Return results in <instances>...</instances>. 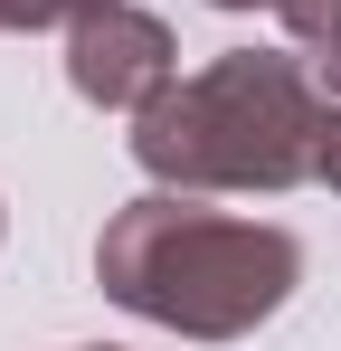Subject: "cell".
<instances>
[{
  "mask_svg": "<svg viewBox=\"0 0 341 351\" xmlns=\"http://www.w3.org/2000/svg\"><path fill=\"white\" fill-rule=\"evenodd\" d=\"M323 76L294 48H227L170 76L133 114V162L152 190H294L323 171Z\"/></svg>",
  "mask_w": 341,
  "mask_h": 351,
  "instance_id": "cell-2",
  "label": "cell"
},
{
  "mask_svg": "<svg viewBox=\"0 0 341 351\" xmlns=\"http://www.w3.org/2000/svg\"><path fill=\"white\" fill-rule=\"evenodd\" d=\"M10 29H29V0H0V38H10Z\"/></svg>",
  "mask_w": 341,
  "mask_h": 351,
  "instance_id": "cell-7",
  "label": "cell"
},
{
  "mask_svg": "<svg viewBox=\"0 0 341 351\" xmlns=\"http://www.w3.org/2000/svg\"><path fill=\"white\" fill-rule=\"evenodd\" d=\"M180 76V48H170L162 10H133V0H105L66 29V86L95 105V114H142Z\"/></svg>",
  "mask_w": 341,
  "mask_h": 351,
  "instance_id": "cell-3",
  "label": "cell"
},
{
  "mask_svg": "<svg viewBox=\"0 0 341 351\" xmlns=\"http://www.w3.org/2000/svg\"><path fill=\"white\" fill-rule=\"evenodd\" d=\"M76 351H114V342H76Z\"/></svg>",
  "mask_w": 341,
  "mask_h": 351,
  "instance_id": "cell-9",
  "label": "cell"
},
{
  "mask_svg": "<svg viewBox=\"0 0 341 351\" xmlns=\"http://www.w3.org/2000/svg\"><path fill=\"white\" fill-rule=\"evenodd\" d=\"M86 10H105V0H29V29H76Z\"/></svg>",
  "mask_w": 341,
  "mask_h": 351,
  "instance_id": "cell-6",
  "label": "cell"
},
{
  "mask_svg": "<svg viewBox=\"0 0 341 351\" xmlns=\"http://www.w3.org/2000/svg\"><path fill=\"white\" fill-rule=\"evenodd\" d=\"M275 19H284V48L313 66L323 95H332V86H341V0H284Z\"/></svg>",
  "mask_w": 341,
  "mask_h": 351,
  "instance_id": "cell-4",
  "label": "cell"
},
{
  "mask_svg": "<svg viewBox=\"0 0 341 351\" xmlns=\"http://www.w3.org/2000/svg\"><path fill=\"white\" fill-rule=\"evenodd\" d=\"M95 285L180 342H247L294 304L303 247L275 219H227L190 190H142L95 237Z\"/></svg>",
  "mask_w": 341,
  "mask_h": 351,
  "instance_id": "cell-1",
  "label": "cell"
},
{
  "mask_svg": "<svg viewBox=\"0 0 341 351\" xmlns=\"http://www.w3.org/2000/svg\"><path fill=\"white\" fill-rule=\"evenodd\" d=\"M209 10H284V0H209Z\"/></svg>",
  "mask_w": 341,
  "mask_h": 351,
  "instance_id": "cell-8",
  "label": "cell"
},
{
  "mask_svg": "<svg viewBox=\"0 0 341 351\" xmlns=\"http://www.w3.org/2000/svg\"><path fill=\"white\" fill-rule=\"evenodd\" d=\"M323 190H341V86H332V114H323Z\"/></svg>",
  "mask_w": 341,
  "mask_h": 351,
  "instance_id": "cell-5",
  "label": "cell"
},
{
  "mask_svg": "<svg viewBox=\"0 0 341 351\" xmlns=\"http://www.w3.org/2000/svg\"><path fill=\"white\" fill-rule=\"evenodd\" d=\"M0 237H10V209H0Z\"/></svg>",
  "mask_w": 341,
  "mask_h": 351,
  "instance_id": "cell-10",
  "label": "cell"
}]
</instances>
